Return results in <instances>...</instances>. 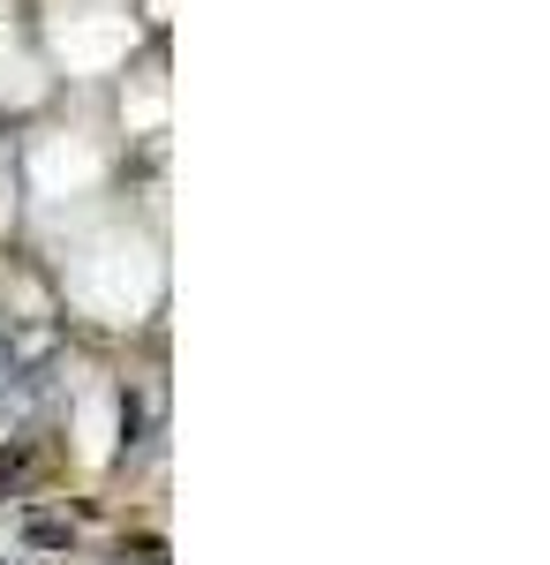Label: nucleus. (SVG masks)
<instances>
[{
	"instance_id": "20e7f679",
	"label": "nucleus",
	"mask_w": 550,
	"mask_h": 565,
	"mask_svg": "<svg viewBox=\"0 0 550 565\" xmlns=\"http://www.w3.org/2000/svg\"><path fill=\"white\" fill-rule=\"evenodd\" d=\"M114 437H121V399H114V385H84V399H76V452H84V468H106Z\"/></svg>"
},
{
	"instance_id": "7ed1b4c3",
	"label": "nucleus",
	"mask_w": 550,
	"mask_h": 565,
	"mask_svg": "<svg viewBox=\"0 0 550 565\" xmlns=\"http://www.w3.org/2000/svg\"><path fill=\"white\" fill-rule=\"evenodd\" d=\"M106 181V143L91 129H53L39 136V151H31V189H39L45 204H76Z\"/></svg>"
},
{
	"instance_id": "39448f33",
	"label": "nucleus",
	"mask_w": 550,
	"mask_h": 565,
	"mask_svg": "<svg viewBox=\"0 0 550 565\" xmlns=\"http://www.w3.org/2000/svg\"><path fill=\"white\" fill-rule=\"evenodd\" d=\"M0 98H8V106H39V98H45V68L15 45L8 23H0Z\"/></svg>"
},
{
	"instance_id": "f257e3e1",
	"label": "nucleus",
	"mask_w": 550,
	"mask_h": 565,
	"mask_svg": "<svg viewBox=\"0 0 550 565\" xmlns=\"http://www.w3.org/2000/svg\"><path fill=\"white\" fill-rule=\"evenodd\" d=\"M61 264H68V302L106 317V324L151 317L159 309V287H167L159 249L144 234H128V226H91V234H76Z\"/></svg>"
},
{
	"instance_id": "423d86ee",
	"label": "nucleus",
	"mask_w": 550,
	"mask_h": 565,
	"mask_svg": "<svg viewBox=\"0 0 550 565\" xmlns=\"http://www.w3.org/2000/svg\"><path fill=\"white\" fill-rule=\"evenodd\" d=\"M121 121L136 136H159V129H167V68H151V76H136V84L121 90Z\"/></svg>"
},
{
	"instance_id": "0eeeda50",
	"label": "nucleus",
	"mask_w": 550,
	"mask_h": 565,
	"mask_svg": "<svg viewBox=\"0 0 550 565\" xmlns=\"http://www.w3.org/2000/svg\"><path fill=\"white\" fill-rule=\"evenodd\" d=\"M0 226H8V174H0Z\"/></svg>"
},
{
	"instance_id": "f03ea898",
	"label": "nucleus",
	"mask_w": 550,
	"mask_h": 565,
	"mask_svg": "<svg viewBox=\"0 0 550 565\" xmlns=\"http://www.w3.org/2000/svg\"><path fill=\"white\" fill-rule=\"evenodd\" d=\"M45 39H53V61L68 76H106V68L128 61L136 23H128L121 8H106V0H61L53 23H45Z\"/></svg>"
}]
</instances>
